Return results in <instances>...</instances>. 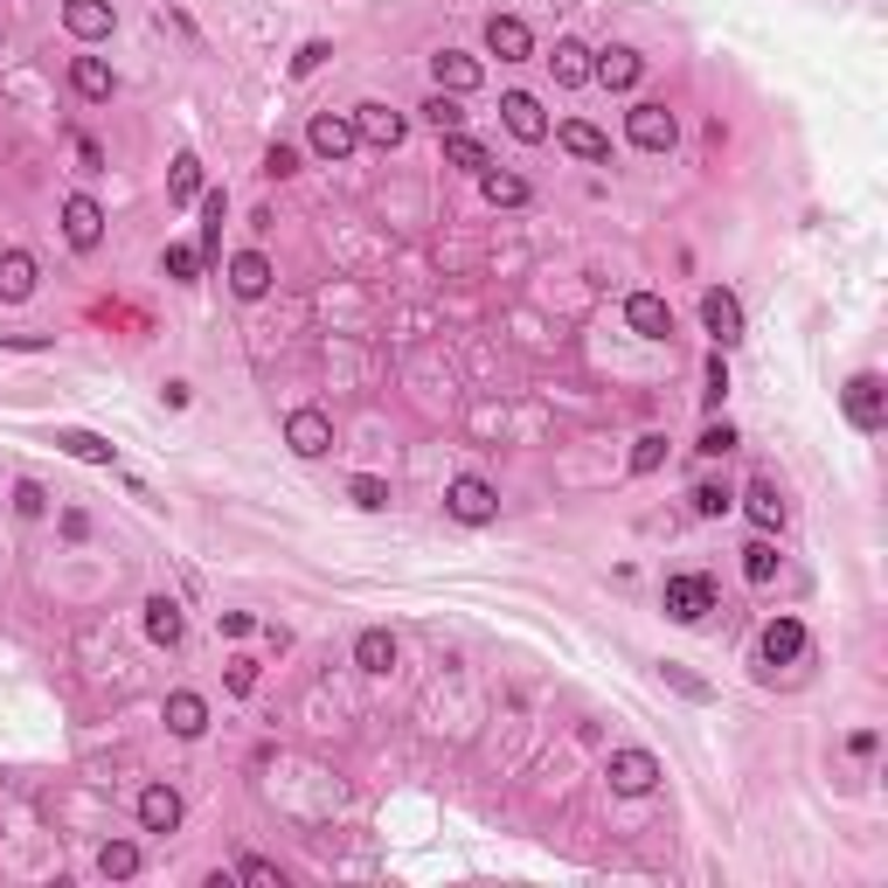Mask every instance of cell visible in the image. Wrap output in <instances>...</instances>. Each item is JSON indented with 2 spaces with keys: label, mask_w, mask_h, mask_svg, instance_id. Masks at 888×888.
<instances>
[{
  "label": "cell",
  "mask_w": 888,
  "mask_h": 888,
  "mask_svg": "<svg viewBox=\"0 0 888 888\" xmlns=\"http://www.w3.org/2000/svg\"><path fill=\"white\" fill-rule=\"evenodd\" d=\"M660 605H667L673 624H701L722 605V590H715V577H701V569H673V577L660 584Z\"/></svg>",
  "instance_id": "obj_1"
},
{
  "label": "cell",
  "mask_w": 888,
  "mask_h": 888,
  "mask_svg": "<svg viewBox=\"0 0 888 888\" xmlns=\"http://www.w3.org/2000/svg\"><path fill=\"white\" fill-rule=\"evenodd\" d=\"M624 140H632L639 153H673L681 146V118H673L660 97H639L632 112H624Z\"/></svg>",
  "instance_id": "obj_2"
},
{
  "label": "cell",
  "mask_w": 888,
  "mask_h": 888,
  "mask_svg": "<svg viewBox=\"0 0 888 888\" xmlns=\"http://www.w3.org/2000/svg\"><path fill=\"white\" fill-rule=\"evenodd\" d=\"M444 514L465 520V528H486V520H500V486L479 479V473H458L444 486Z\"/></svg>",
  "instance_id": "obj_3"
},
{
  "label": "cell",
  "mask_w": 888,
  "mask_h": 888,
  "mask_svg": "<svg viewBox=\"0 0 888 888\" xmlns=\"http://www.w3.org/2000/svg\"><path fill=\"white\" fill-rule=\"evenodd\" d=\"M660 756H652V750H611V764H605V785L618 792V798H646V792H660Z\"/></svg>",
  "instance_id": "obj_4"
},
{
  "label": "cell",
  "mask_w": 888,
  "mask_h": 888,
  "mask_svg": "<svg viewBox=\"0 0 888 888\" xmlns=\"http://www.w3.org/2000/svg\"><path fill=\"white\" fill-rule=\"evenodd\" d=\"M701 327H709L715 348L729 354V348L743 341V299L729 292V285H709V292H701Z\"/></svg>",
  "instance_id": "obj_5"
},
{
  "label": "cell",
  "mask_w": 888,
  "mask_h": 888,
  "mask_svg": "<svg viewBox=\"0 0 888 888\" xmlns=\"http://www.w3.org/2000/svg\"><path fill=\"white\" fill-rule=\"evenodd\" d=\"M285 444H292V458H327L333 452V416L327 410H292L285 416Z\"/></svg>",
  "instance_id": "obj_6"
},
{
  "label": "cell",
  "mask_w": 888,
  "mask_h": 888,
  "mask_svg": "<svg viewBox=\"0 0 888 888\" xmlns=\"http://www.w3.org/2000/svg\"><path fill=\"white\" fill-rule=\"evenodd\" d=\"M63 29L84 42V49H97V42H112L118 8H112V0H63Z\"/></svg>",
  "instance_id": "obj_7"
},
{
  "label": "cell",
  "mask_w": 888,
  "mask_h": 888,
  "mask_svg": "<svg viewBox=\"0 0 888 888\" xmlns=\"http://www.w3.org/2000/svg\"><path fill=\"white\" fill-rule=\"evenodd\" d=\"M354 133H361V146H382V153H396L403 140H410V118L403 112H389V104H354Z\"/></svg>",
  "instance_id": "obj_8"
},
{
  "label": "cell",
  "mask_w": 888,
  "mask_h": 888,
  "mask_svg": "<svg viewBox=\"0 0 888 888\" xmlns=\"http://www.w3.org/2000/svg\"><path fill=\"white\" fill-rule=\"evenodd\" d=\"M306 146L320 153V161H333V167H341L348 153L361 146V133H354V112H320V118H312V133H306Z\"/></svg>",
  "instance_id": "obj_9"
},
{
  "label": "cell",
  "mask_w": 888,
  "mask_h": 888,
  "mask_svg": "<svg viewBox=\"0 0 888 888\" xmlns=\"http://www.w3.org/2000/svg\"><path fill=\"white\" fill-rule=\"evenodd\" d=\"M840 403H847V424H854V431H881L888 389H881V375H854V382L840 389Z\"/></svg>",
  "instance_id": "obj_10"
},
{
  "label": "cell",
  "mask_w": 888,
  "mask_h": 888,
  "mask_svg": "<svg viewBox=\"0 0 888 888\" xmlns=\"http://www.w3.org/2000/svg\"><path fill=\"white\" fill-rule=\"evenodd\" d=\"M486 56L528 63V56H535V29H528L520 14H486Z\"/></svg>",
  "instance_id": "obj_11"
},
{
  "label": "cell",
  "mask_w": 888,
  "mask_h": 888,
  "mask_svg": "<svg viewBox=\"0 0 888 888\" xmlns=\"http://www.w3.org/2000/svg\"><path fill=\"white\" fill-rule=\"evenodd\" d=\"M743 514L756 520V535H785V520H792V507H785V493H777V479H750L743 493Z\"/></svg>",
  "instance_id": "obj_12"
},
{
  "label": "cell",
  "mask_w": 888,
  "mask_h": 888,
  "mask_svg": "<svg viewBox=\"0 0 888 888\" xmlns=\"http://www.w3.org/2000/svg\"><path fill=\"white\" fill-rule=\"evenodd\" d=\"M500 118H507V133H514L520 146H541V140H548V112H541L535 91H507V97H500Z\"/></svg>",
  "instance_id": "obj_13"
},
{
  "label": "cell",
  "mask_w": 888,
  "mask_h": 888,
  "mask_svg": "<svg viewBox=\"0 0 888 888\" xmlns=\"http://www.w3.org/2000/svg\"><path fill=\"white\" fill-rule=\"evenodd\" d=\"M556 146L569 153V161H584V167H611V140L597 133L590 118H562L556 125Z\"/></svg>",
  "instance_id": "obj_14"
},
{
  "label": "cell",
  "mask_w": 888,
  "mask_h": 888,
  "mask_svg": "<svg viewBox=\"0 0 888 888\" xmlns=\"http://www.w3.org/2000/svg\"><path fill=\"white\" fill-rule=\"evenodd\" d=\"M431 76H437V91L465 97V91H479V84H486V63H479V56H465V49H437V56H431Z\"/></svg>",
  "instance_id": "obj_15"
},
{
  "label": "cell",
  "mask_w": 888,
  "mask_h": 888,
  "mask_svg": "<svg viewBox=\"0 0 888 888\" xmlns=\"http://www.w3.org/2000/svg\"><path fill=\"white\" fill-rule=\"evenodd\" d=\"M590 76H597V84H605V91H632L639 84V76H646V56H639V49H597V56H590Z\"/></svg>",
  "instance_id": "obj_16"
},
{
  "label": "cell",
  "mask_w": 888,
  "mask_h": 888,
  "mask_svg": "<svg viewBox=\"0 0 888 888\" xmlns=\"http://www.w3.org/2000/svg\"><path fill=\"white\" fill-rule=\"evenodd\" d=\"M140 611H146V639H153V646H180V639H188V611H180V597L153 590Z\"/></svg>",
  "instance_id": "obj_17"
},
{
  "label": "cell",
  "mask_w": 888,
  "mask_h": 888,
  "mask_svg": "<svg viewBox=\"0 0 888 888\" xmlns=\"http://www.w3.org/2000/svg\"><path fill=\"white\" fill-rule=\"evenodd\" d=\"M756 660H764V667H792V660H805V624H798V618H771L764 639H756Z\"/></svg>",
  "instance_id": "obj_18"
},
{
  "label": "cell",
  "mask_w": 888,
  "mask_h": 888,
  "mask_svg": "<svg viewBox=\"0 0 888 888\" xmlns=\"http://www.w3.org/2000/svg\"><path fill=\"white\" fill-rule=\"evenodd\" d=\"M624 327H632L639 341H667V333H673V306L660 292H632V299H624Z\"/></svg>",
  "instance_id": "obj_19"
},
{
  "label": "cell",
  "mask_w": 888,
  "mask_h": 888,
  "mask_svg": "<svg viewBox=\"0 0 888 888\" xmlns=\"http://www.w3.org/2000/svg\"><path fill=\"white\" fill-rule=\"evenodd\" d=\"M63 237H70V250H97L104 244V208L91 195H70L63 202Z\"/></svg>",
  "instance_id": "obj_20"
},
{
  "label": "cell",
  "mask_w": 888,
  "mask_h": 888,
  "mask_svg": "<svg viewBox=\"0 0 888 888\" xmlns=\"http://www.w3.org/2000/svg\"><path fill=\"white\" fill-rule=\"evenodd\" d=\"M271 278H278V271H271V257H265V250H237V257H229V292H237L244 306H250V299H265V292H271Z\"/></svg>",
  "instance_id": "obj_21"
},
{
  "label": "cell",
  "mask_w": 888,
  "mask_h": 888,
  "mask_svg": "<svg viewBox=\"0 0 888 888\" xmlns=\"http://www.w3.org/2000/svg\"><path fill=\"white\" fill-rule=\"evenodd\" d=\"M133 819H140V833H174L180 826V792L174 785H146L140 805H133Z\"/></svg>",
  "instance_id": "obj_22"
},
{
  "label": "cell",
  "mask_w": 888,
  "mask_h": 888,
  "mask_svg": "<svg viewBox=\"0 0 888 888\" xmlns=\"http://www.w3.org/2000/svg\"><path fill=\"white\" fill-rule=\"evenodd\" d=\"M70 91L84 97V104H112L118 76H112V63H104V56H70Z\"/></svg>",
  "instance_id": "obj_23"
},
{
  "label": "cell",
  "mask_w": 888,
  "mask_h": 888,
  "mask_svg": "<svg viewBox=\"0 0 888 888\" xmlns=\"http://www.w3.org/2000/svg\"><path fill=\"white\" fill-rule=\"evenodd\" d=\"M35 257L29 250H0V306H21V299H35Z\"/></svg>",
  "instance_id": "obj_24"
},
{
  "label": "cell",
  "mask_w": 888,
  "mask_h": 888,
  "mask_svg": "<svg viewBox=\"0 0 888 888\" xmlns=\"http://www.w3.org/2000/svg\"><path fill=\"white\" fill-rule=\"evenodd\" d=\"M590 56H597V49H584L577 35H556V49H548V70H556L562 91H577V84H590Z\"/></svg>",
  "instance_id": "obj_25"
},
{
  "label": "cell",
  "mask_w": 888,
  "mask_h": 888,
  "mask_svg": "<svg viewBox=\"0 0 888 888\" xmlns=\"http://www.w3.org/2000/svg\"><path fill=\"white\" fill-rule=\"evenodd\" d=\"M167 729H174L180 743H195L202 729H208V701H202L195 688H174V694H167Z\"/></svg>",
  "instance_id": "obj_26"
},
{
  "label": "cell",
  "mask_w": 888,
  "mask_h": 888,
  "mask_svg": "<svg viewBox=\"0 0 888 888\" xmlns=\"http://www.w3.org/2000/svg\"><path fill=\"white\" fill-rule=\"evenodd\" d=\"M56 452L84 458V465H118V444H112V437H97V431H76V424H63V431H56Z\"/></svg>",
  "instance_id": "obj_27"
},
{
  "label": "cell",
  "mask_w": 888,
  "mask_h": 888,
  "mask_svg": "<svg viewBox=\"0 0 888 888\" xmlns=\"http://www.w3.org/2000/svg\"><path fill=\"white\" fill-rule=\"evenodd\" d=\"M354 667H361V673H389V667H396V632L369 624V632L354 639Z\"/></svg>",
  "instance_id": "obj_28"
},
{
  "label": "cell",
  "mask_w": 888,
  "mask_h": 888,
  "mask_svg": "<svg viewBox=\"0 0 888 888\" xmlns=\"http://www.w3.org/2000/svg\"><path fill=\"white\" fill-rule=\"evenodd\" d=\"M167 202H174V208L202 202V161H195V153H174V167H167Z\"/></svg>",
  "instance_id": "obj_29"
},
{
  "label": "cell",
  "mask_w": 888,
  "mask_h": 888,
  "mask_svg": "<svg viewBox=\"0 0 888 888\" xmlns=\"http://www.w3.org/2000/svg\"><path fill=\"white\" fill-rule=\"evenodd\" d=\"M479 188H486V202H493V208H528V195H535L520 174H500V167H486V174H479Z\"/></svg>",
  "instance_id": "obj_30"
},
{
  "label": "cell",
  "mask_w": 888,
  "mask_h": 888,
  "mask_svg": "<svg viewBox=\"0 0 888 888\" xmlns=\"http://www.w3.org/2000/svg\"><path fill=\"white\" fill-rule=\"evenodd\" d=\"M97 875H104V881H133V875H140V847H133V840H104V847H97Z\"/></svg>",
  "instance_id": "obj_31"
},
{
  "label": "cell",
  "mask_w": 888,
  "mask_h": 888,
  "mask_svg": "<svg viewBox=\"0 0 888 888\" xmlns=\"http://www.w3.org/2000/svg\"><path fill=\"white\" fill-rule=\"evenodd\" d=\"M688 507H694L701 520H722L729 507H736V486H729V479H701V486L688 493Z\"/></svg>",
  "instance_id": "obj_32"
},
{
  "label": "cell",
  "mask_w": 888,
  "mask_h": 888,
  "mask_svg": "<svg viewBox=\"0 0 888 888\" xmlns=\"http://www.w3.org/2000/svg\"><path fill=\"white\" fill-rule=\"evenodd\" d=\"M777 562H785V556H777V541H771V535H756V541L743 548V577H750V584H771V577H777Z\"/></svg>",
  "instance_id": "obj_33"
},
{
  "label": "cell",
  "mask_w": 888,
  "mask_h": 888,
  "mask_svg": "<svg viewBox=\"0 0 888 888\" xmlns=\"http://www.w3.org/2000/svg\"><path fill=\"white\" fill-rule=\"evenodd\" d=\"M444 161L465 167V174H486V167H493V153H486L479 140H465V133H444Z\"/></svg>",
  "instance_id": "obj_34"
},
{
  "label": "cell",
  "mask_w": 888,
  "mask_h": 888,
  "mask_svg": "<svg viewBox=\"0 0 888 888\" xmlns=\"http://www.w3.org/2000/svg\"><path fill=\"white\" fill-rule=\"evenodd\" d=\"M161 271H167L174 285H195V278H202V250H195V244H167V250H161Z\"/></svg>",
  "instance_id": "obj_35"
},
{
  "label": "cell",
  "mask_w": 888,
  "mask_h": 888,
  "mask_svg": "<svg viewBox=\"0 0 888 888\" xmlns=\"http://www.w3.org/2000/svg\"><path fill=\"white\" fill-rule=\"evenodd\" d=\"M424 118L437 125V133H465V104H458L452 91H431V97H424Z\"/></svg>",
  "instance_id": "obj_36"
},
{
  "label": "cell",
  "mask_w": 888,
  "mask_h": 888,
  "mask_svg": "<svg viewBox=\"0 0 888 888\" xmlns=\"http://www.w3.org/2000/svg\"><path fill=\"white\" fill-rule=\"evenodd\" d=\"M348 500H354L361 514H382V507H389V479H375V473H354V479H348Z\"/></svg>",
  "instance_id": "obj_37"
},
{
  "label": "cell",
  "mask_w": 888,
  "mask_h": 888,
  "mask_svg": "<svg viewBox=\"0 0 888 888\" xmlns=\"http://www.w3.org/2000/svg\"><path fill=\"white\" fill-rule=\"evenodd\" d=\"M694 452H701V458H729V452H736V424H715V416H709V424H701V437H694Z\"/></svg>",
  "instance_id": "obj_38"
},
{
  "label": "cell",
  "mask_w": 888,
  "mask_h": 888,
  "mask_svg": "<svg viewBox=\"0 0 888 888\" xmlns=\"http://www.w3.org/2000/svg\"><path fill=\"white\" fill-rule=\"evenodd\" d=\"M14 514H21V520H42V514H49L42 479H14Z\"/></svg>",
  "instance_id": "obj_39"
},
{
  "label": "cell",
  "mask_w": 888,
  "mask_h": 888,
  "mask_svg": "<svg viewBox=\"0 0 888 888\" xmlns=\"http://www.w3.org/2000/svg\"><path fill=\"white\" fill-rule=\"evenodd\" d=\"M660 465H667V437L646 431V437L632 444V473H660Z\"/></svg>",
  "instance_id": "obj_40"
},
{
  "label": "cell",
  "mask_w": 888,
  "mask_h": 888,
  "mask_svg": "<svg viewBox=\"0 0 888 888\" xmlns=\"http://www.w3.org/2000/svg\"><path fill=\"white\" fill-rule=\"evenodd\" d=\"M660 681H667V688H681V694H688V701H709V694H715V688H709V681H694V673H688V667H681V660H667V667H660Z\"/></svg>",
  "instance_id": "obj_41"
},
{
  "label": "cell",
  "mask_w": 888,
  "mask_h": 888,
  "mask_svg": "<svg viewBox=\"0 0 888 888\" xmlns=\"http://www.w3.org/2000/svg\"><path fill=\"white\" fill-rule=\"evenodd\" d=\"M265 174H271V180H292V174H299V146L271 140V146H265Z\"/></svg>",
  "instance_id": "obj_42"
},
{
  "label": "cell",
  "mask_w": 888,
  "mask_h": 888,
  "mask_svg": "<svg viewBox=\"0 0 888 888\" xmlns=\"http://www.w3.org/2000/svg\"><path fill=\"white\" fill-rule=\"evenodd\" d=\"M333 56V42L327 35H312V42H299V56H292V76H312V70H320Z\"/></svg>",
  "instance_id": "obj_43"
},
{
  "label": "cell",
  "mask_w": 888,
  "mask_h": 888,
  "mask_svg": "<svg viewBox=\"0 0 888 888\" xmlns=\"http://www.w3.org/2000/svg\"><path fill=\"white\" fill-rule=\"evenodd\" d=\"M722 396H729V361H722V348H715V354H709V389H701V403L722 410Z\"/></svg>",
  "instance_id": "obj_44"
},
{
  "label": "cell",
  "mask_w": 888,
  "mask_h": 888,
  "mask_svg": "<svg viewBox=\"0 0 888 888\" xmlns=\"http://www.w3.org/2000/svg\"><path fill=\"white\" fill-rule=\"evenodd\" d=\"M237 881H265V888H271V881H285V875H278V860H265V854H244V860H237Z\"/></svg>",
  "instance_id": "obj_45"
},
{
  "label": "cell",
  "mask_w": 888,
  "mask_h": 888,
  "mask_svg": "<svg viewBox=\"0 0 888 888\" xmlns=\"http://www.w3.org/2000/svg\"><path fill=\"white\" fill-rule=\"evenodd\" d=\"M257 688V660H229V694H250Z\"/></svg>",
  "instance_id": "obj_46"
},
{
  "label": "cell",
  "mask_w": 888,
  "mask_h": 888,
  "mask_svg": "<svg viewBox=\"0 0 888 888\" xmlns=\"http://www.w3.org/2000/svg\"><path fill=\"white\" fill-rule=\"evenodd\" d=\"M250 632H257L250 611H223V639H250Z\"/></svg>",
  "instance_id": "obj_47"
},
{
  "label": "cell",
  "mask_w": 888,
  "mask_h": 888,
  "mask_svg": "<svg viewBox=\"0 0 888 888\" xmlns=\"http://www.w3.org/2000/svg\"><path fill=\"white\" fill-rule=\"evenodd\" d=\"M76 161H84V174H104V146L97 140H76Z\"/></svg>",
  "instance_id": "obj_48"
},
{
  "label": "cell",
  "mask_w": 888,
  "mask_h": 888,
  "mask_svg": "<svg viewBox=\"0 0 888 888\" xmlns=\"http://www.w3.org/2000/svg\"><path fill=\"white\" fill-rule=\"evenodd\" d=\"M8 348H21V354H42V348H56L49 333H8Z\"/></svg>",
  "instance_id": "obj_49"
},
{
  "label": "cell",
  "mask_w": 888,
  "mask_h": 888,
  "mask_svg": "<svg viewBox=\"0 0 888 888\" xmlns=\"http://www.w3.org/2000/svg\"><path fill=\"white\" fill-rule=\"evenodd\" d=\"M847 750H854V756H875V750H881V736H875V729H854Z\"/></svg>",
  "instance_id": "obj_50"
},
{
  "label": "cell",
  "mask_w": 888,
  "mask_h": 888,
  "mask_svg": "<svg viewBox=\"0 0 888 888\" xmlns=\"http://www.w3.org/2000/svg\"><path fill=\"white\" fill-rule=\"evenodd\" d=\"M0 35H8V29H0Z\"/></svg>",
  "instance_id": "obj_51"
}]
</instances>
